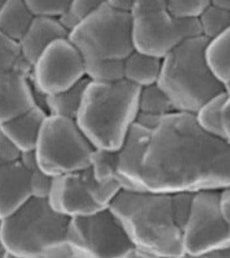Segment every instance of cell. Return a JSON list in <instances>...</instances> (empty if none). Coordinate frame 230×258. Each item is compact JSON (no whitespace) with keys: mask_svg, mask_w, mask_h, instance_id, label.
Returning a JSON list of instances; mask_svg holds the SVG:
<instances>
[{"mask_svg":"<svg viewBox=\"0 0 230 258\" xmlns=\"http://www.w3.org/2000/svg\"><path fill=\"white\" fill-rule=\"evenodd\" d=\"M32 198L29 172L21 161L0 164V218L13 214Z\"/></svg>","mask_w":230,"mask_h":258,"instance_id":"14","label":"cell"},{"mask_svg":"<svg viewBox=\"0 0 230 258\" xmlns=\"http://www.w3.org/2000/svg\"><path fill=\"white\" fill-rule=\"evenodd\" d=\"M230 244L221 190H202L193 196L191 211L183 229L185 257L203 258L214 248Z\"/></svg>","mask_w":230,"mask_h":258,"instance_id":"10","label":"cell"},{"mask_svg":"<svg viewBox=\"0 0 230 258\" xmlns=\"http://www.w3.org/2000/svg\"><path fill=\"white\" fill-rule=\"evenodd\" d=\"M226 98L222 114L223 137L230 144V86L226 87Z\"/></svg>","mask_w":230,"mask_h":258,"instance_id":"34","label":"cell"},{"mask_svg":"<svg viewBox=\"0 0 230 258\" xmlns=\"http://www.w3.org/2000/svg\"><path fill=\"white\" fill-rule=\"evenodd\" d=\"M23 152L5 136L0 134V164L15 163L21 160Z\"/></svg>","mask_w":230,"mask_h":258,"instance_id":"33","label":"cell"},{"mask_svg":"<svg viewBox=\"0 0 230 258\" xmlns=\"http://www.w3.org/2000/svg\"><path fill=\"white\" fill-rule=\"evenodd\" d=\"M83 176L88 194L93 202L102 210L110 208L118 194L123 189L120 182L117 179L98 181L94 178L90 167L83 171Z\"/></svg>","mask_w":230,"mask_h":258,"instance_id":"24","label":"cell"},{"mask_svg":"<svg viewBox=\"0 0 230 258\" xmlns=\"http://www.w3.org/2000/svg\"><path fill=\"white\" fill-rule=\"evenodd\" d=\"M118 151L95 148L90 157V169L98 181L118 180Z\"/></svg>","mask_w":230,"mask_h":258,"instance_id":"28","label":"cell"},{"mask_svg":"<svg viewBox=\"0 0 230 258\" xmlns=\"http://www.w3.org/2000/svg\"><path fill=\"white\" fill-rule=\"evenodd\" d=\"M30 76L17 71L0 72V123L37 106Z\"/></svg>","mask_w":230,"mask_h":258,"instance_id":"13","label":"cell"},{"mask_svg":"<svg viewBox=\"0 0 230 258\" xmlns=\"http://www.w3.org/2000/svg\"><path fill=\"white\" fill-rule=\"evenodd\" d=\"M106 2V0H71L65 13L58 19L70 32Z\"/></svg>","mask_w":230,"mask_h":258,"instance_id":"29","label":"cell"},{"mask_svg":"<svg viewBox=\"0 0 230 258\" xmlns=\"http://www.w3.org/2000/svg\"><path fill=\"white\" fill-rule=\"evenodd\" d=\"M129 13L134 49L162 59L185 40L200 35L196 18L177 17L165 0H135Z\"/></svg>","mask_w":230,"mask_h":258,"instance_id":"6","label":"cell"},{"mask_svg":"<svg viewBox=\"0 0 230 258\" xmlns=\"http://www.w3.org/2000/svg\"><path fill=\"white\" fill-rule=\"evenodd\" d=\"M31 78L46 95L64 91L85 78L83 57L68 37L58 38L37 58Z\"/></svg>","mask_w":230,"mask_h":258,"instance_id":"11","label":"cell"},{"mask_svg":"<svg viewBox=\"0 0 230 258\" xmlns=\"http://www.w3.org/2000/svg\"><path fill=\"white\" fill-rule=\"evenodd\" d=\"M225 98L226 90H224L204 102L194 114L196 123L203 131L222 138H224L222 114Z\"/></svg>","mask_w":230,"mask_h":258,"instance_id":"21","label":"cell"},{"mask_svg":"<svg viewBox=\"0 0 230 258\" xmlns=\"http://www.w3.org/2000/svg\"><path fill=\"white\" fill-rule=\"evenodd\" d=\"M139 112L165 116L174 112L167 94L158 84L141 88L139 94Z\"/></svg>","mask_w":230,"mask_h":258,"instance_id":"26","label":"cell"},{"mask_svg":"<svg viewBox=\"0 0 230 258\" xmlns=\"http://www.w3.org/2000/svg\"><path fill=\"white\" fill-rule=\"evenodd\" d=\"M66 239L75 258H127L134 248L110 208L70 219Z\"/></svg>","mask_w":230,"mask_h":258,"instance_id":"9","label":"cell"},{"mask_svg":"<svg viewBox=\"0 0 230 258\" xmlns=\"http://www.w3.org/2000/svg\"><path fill=\"white\" fill-rule=\"evenodd\" d=\"M139 87L125 80L88 85L75 121L98 149L118 151L136 121Z\"/></svg>","mask_w":230,"mask_h":258,"instance_id":"3","label":"cell"},{"mask_svg":"<svg viewBox=\"0 0 230 258\" xmlns=\"http://www.w3.org/2000/svg\"><path fill=\"white\" fill-rule=\"evenodd\" d=\"M69 220L54 211L47 199L32 198L13 214L0 218V246L6 258H49L66 241Z\"/></svg>","mask_w":230,"mask_h":258,"instance_id":"5","label":"cell"},{"mask_svg":"<svg viewBox=\"0 0 230 258\" xmlns=\"http://www.w3.org/2000/svg\"><path fill=\"white\" fill-rule=\"evenodd\" d=\"M170 10L175 16L195 19L203 9L211 4V0H165Z\"/></svg>","mask_w":230,"mask_h":258,"instance_id":"31","label":"cell"},{"mask_svg":"<svg viewBox=\"0 0 230 258\" xmlns=\"http://www.w3.org/2000/svg\"><path fill=\"white\" fill-rule=\"evenodd\" d=\"M35 17L59 18L71 0H25Z\"/></svg>","mask_w":230,"mask_h":258,"instance_id":"30","label":"cell"},{"mask_svg":"<svg viewBox=\"0 0 230 258\" xmlns=\"http://www.w3.org/2000/svg\"><path fill=\"white\" fill-rule=\"evenodd\" d=\"M202 35L185 40L162 58L158 85L174 110L194 115L208 99L225 90L207 64Z\"/></svg>","mask_w":230,"mask_h":258,"instance_id":"4","label":"cell"},{"mask_svg":"<svg viewBox=\"0 0 230 258\" xmlns=\"http://www.w3.org/2000/svg\"><path fill=\"white\" fill-rule=\"evenodd\" d=\"M194 192L179 191L171 194L173 214L177 224L183 231L191 211Z\"/></svg>","mask_w":230,"mask_h":258,"instance_id":"32","label":"cell"},{"mask_svg":"<svg viewBox=\"0 0 230 258\" xmlns=\"http://www.w3.org/2000/svg\"><path fill=\"white\" fill-rule=\"evenodd\" d=\"M94 149L75 119L48 115L34 154L40 167L54 177L90 168Z\"/></svg>","mask_w":230,"mask_h":258,"instance_id":"8","label":"cell"},{"mask_svg":"<svg viewBox=\"0 0 230 258\" xmlns=\"http://www.w3.org/2000/svg\"><path fill=\"white\" fill-rule=\"evenodd\" d=\"M48 113L39 106L0 123V134L17 145L23 153L35 150L40 132Z\"/></svg>","mask_w":230,"mask_h":258,"instance_id":"16","label":"cell"},{"mask_svg":"<svg viewBox=\"0 0 230 258\" xmlns=\"http://www.w3.org/2000/svg\"><path fill=\"white\" fill-rule=\"evenodd\" d=\"M203 258H230V244L211 250Z\"/></svg>","mask_w":230,"mask_h":258,"instance_id":"36","label":"cell"},{"mask_svg":"<svg viewBox=\"0 0 230 258\" xmlns=\"http://www.w3.org/2000/svg\"><path fill=\"white\" fill-rule=\"evenodd\" d=\"M85 77L97 83H114L124 80L123 60L83 58Z\"/></svg>","mask_w":230,"mask_h":258,"instance_id":"22","label":"cell"},{"mask_svg":"<svg viewBox=\"0 0 230 258\" xmlns=\"http://www.w3.org/2000/svg\"><path fill=\"white\" fill-rule=\"evenodd\" d=\"M89 83L90 80L85 77L64 91L48 95L46 99L48 115L75 119Z\"/></svg>","mask_w":230,"mask_h":258,"instance_id":"20","label":"cell"},{"mask_svg":"<svg viewBox=\"0 0 230 258\" xmlns=\"http://www.w3.org/2000/svg\"><path fill=\"white\" fill-rule=\"evenodd\" d=\"M123 189L172 194L230 187V144L194 115L170 113L154 128L135 122L118 150Z\"/></svg>","mask_w":230,"mask_h":258,"instance_id":"1","label":"cell"},{"mask_svg":"<svg viewBox=\"0 0 230 258\" xmlns=\"http://www.w3.org/2000/svg\"><path fill=\"white\" fill-rule=\"evenodd\" d=\"M211 4L230 12V0H211Z\"/></svg>","mask_w":230,"mask_h":258,"instance_id":"38","label":"cell"},{"mask_svg":"<svg viewBox=\"0 0 230 258\" xmlns=\"http://www.w3.org/2000/svg\"><path fill=\"white\" fill-rule=\"evenodd\" d=\"M110 209L135 248L150 258L185 257L171 194L122 189Z\"/></svg>","mask_w":230,"mask_h":258,"instance_id":"2","label":"cell"},{"mask_svg":"<svg viewBox=\"0 0 230 258\" xmlns=\"http://www.w3.org/2000/svg\"><path fill=\"white\" fill-rule=\"evenodd\" d=\"M200 35L211 40L230 28V12L210 4L196 18Z\"/></svg>","mask_w":230,"mask_h":258,"instance_id":"25","label":"cell"},{"mask_svg":"<svg viewBox=\"0 0 230 258\" xmlns=\"http://www.w3.org/2000/svg\"><path fill=\"white\" fill-rule=\"evenodd\" d=\"M83 58L124 60L134 49L128 11L104 3L69 32Z\"/></svg>","mask_w":230,"mask_h":258,"instance_id":"7","label":"cell"},{"mask_svg":"<svg viewBox=\"0 0 230 258\" xmlns=\"http://www.w3.org/2000/svg\"><path fill=\"white\" fill-rule=\"evenodd\" d=\"M134 1L135 0H106V2L117 9L128 11V12L132 6Z\"/></svg>","mask_w":230,"mask_h":258,"instance_id":"37","label":"cell"},{"mask_svg":"<svg viewBox=\"0 0 230 258\" xmlns=\"http://www.w3.org/2000/svg\"><path fill=\"white\" fill-rule=\"evenodd\" d=\"M221 203L230 235V187L221 190Z\"/></svg>","mask_w":230,"mask_h":258,"instance_id":"35","label":"cell"},{"mask_svg":"<svg viewBox=\"0 0 230 258\" xmlns=\"http://www.w3.org/2000/svg\"><path fill=\"white\" fill-rule=\"evenodd\" d=\"M21 161L29 172V185L32 197L38 199H47L53 177L48 175L40 167L34 151L23 153Z\"/></svg>","mask_w":230,"mask_h":258,"instance_id":"27","label":"cell"},{"mask_svg":"<svg viewBox=\"0 0 230 258\" xmlns=\"http://www.w3.org/2000/svg\"><path fill=\"white\" fill-rule=\"evenodd\" d=\"M162 67V58L134 50L123 60V77L141 89L158 83Z\"/></svg>","mask_w":230,"mask_h":258,"instance_id":"17","label":"cell"},{"mask_svg":"<svg viewBox=\"0 0 230 258\" xmlns=\"http://www.w3.org/2000/svg\"><path fill=\"white\" fill-rule=\"evenodd\" d=\"M47 201L54 211L68 219L102 211L88 194L83 171L53 177Z\"/></svg>","mask_w":230,"mask_h":258,"instance_id":"12","label":"cell"},{"mask_svg":"<svg viewBox=\"0 0 230 258\" xmlns=\"http://www.w3.org/2000/svg\"><path fill=\"white\" fill-rule=\"evenodd\" d=\"M33 65L25 58L18 40L0 34V72L17 71L30 75Z\"/></svg>","mask_w":230,"mask_h":258,"instance_id":"23","label":"cell"},{"mask_svg":"<svg viewBox=\"0 0 230 258\" xmlns=\"http://www.w3.org/2000/svg\"><path fill=\"white\" fill-rule=\"evenodd\" d=\"M205 56L211 72L226 89L230 86V28L207 40Z\"/></svg>","mask_w":230,"mask_h":258,"instance_id":"19","label":"cell"},{"mask_svg":"<svg viewBox=\"0 0 230 258\" xmlns=\"http://www.w3.org/2000/svg\"><path fill=\"white\" fill-rule=\"evenodd\" d=\"M34 17L25 0H0V34L19 41Z\"/></svg>","mask_w":230,"mask_h":258,"instance_id":"18","label":"cell"},{"mask_svg":"<svg viewBox=\"0 0 230 258\" xmlns=\"http://www.w3.org/2000/svg\"><path fill=\"white\" fill-rule=\"evenodd\" d=\"M69 32L58 18L34 17L19 40L25 58L32 65L48 46L58 38L68 37Z\"/></svg>","mask_w":230,"mask_h":258,"instance_id":"15","label":"cell"}]
</instances>
